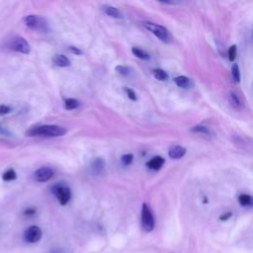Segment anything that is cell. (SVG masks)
<instances>
[{"instance_id": "6da1fadb", "label": "cell", "mask_w": 253, "mask_h": 253, "mask_svg": "<svg viewBox=\"0 0 253 253\" xmlns=\"http://www.w3.org/2000/svg\"><path fill=\"white\" fill-rule=\"evenodd\" d=\"M66 128L57 125H41L35 126L26 131L28 136H42V137H56L62 136L66 133Z\"/></svg>"}, {"instance_id": "7a4b0ae2", "label": "cell", "mask_w": 253, "mask_h": 253, "mask_svg": "<svg viewBox=\"0 0 253 253\" xmlns=\"http://www.w3.org/2000/svg\"><path fill=\"white\" fill-rule=\"evenodd\" d=\"M25 25L34 31L41 32V33H47L49 31L48 22L42 16L31 14L27 15L23 19Z\"/></svg>"}, {"instance_id": "3957f363", "label": "cell", "mask_w": 253, "mask_h": 253, "mask_svg": "<svg viewBox=\"0 0 253 253\" xmlns=\"http://www.w3.org/2000/svg\"><path fill=\"white\" fill-rule=\"evenodd\" d=\"M6 47L10 50L23 53V54H29L31 52V46L30 43L27 42V40L21 36H13L7 42Z\"/></svg>"}, {"instance_id": "277c9868", "label": "cell", "mask_w": 253, "mask_h": 253, "mask_svg": "<svg viewBox=\"0 0 253 253\" xmlns=\"http://www.w3.org/2000/svg\"><path fill=\"white\" fill-rule=\"evenodd\" d=\"M142 25L146 30L151 32L160 41H162L164 42H170L172 41L171 34L165 27L155 24V23H151V22H142Z\"/></svg>"}, {"instance_id": "5b68a950", "label": "cell", "mask_w": 253, "mask_h": 253, "mask_svg": "<svg viewBox=\"0 0 253 253\" xmlns=\"http://www.w3.org/2000/svg\"><path fill=\"white\" fill-rule=\"evenodd\" d=\"M51 192L56 197L57 201L61 206H65L71 198V191L69 187L63 183H58L54 185L51 188Z\"/></svg>"}, {"instance_id": "8992f818", "label": "cell", "mask_w": 253, "mask_h": 253, "mask_svg": "<svg viewBox=\"0 0 253 253\" xmlns=\"http://www.w3.org/2000/svg\"><path fill=\"white\" fill-rule=\"evenodd\" d=\"M154 224L155 221L153 213L150 208L145 203H143L141 207V226L143 230L146 232L152 231L154 228Z\"/></svg>"}, {"instance_id": "52a82bcc", "label": "cell", "mask_w": 253, "mask_h": 253, "mask_svg": "<svg viewBox=\"0 0 253 253\" xmlns=\"http://www.w3.org/2000/svg\"><path fill=\"white\" fill-rule=\"evenodd\" d=\"M42 236V229L37 225H32L28 227L24 232V239L29 243H37L41 240Z\"/></svg>"}, {"instance_id": "ba28073f", "label": "cell", "mask_w": 253, "mask_h": 253, "mask_svg": "<svg viewBox=\"0 0 253 253\" xmlns=\"http://www.w3.org/2000/svg\"><path fill=\"white\" fill-rule=\"evenodd\" d=\"M53 174H54V172L50 167L43 166L35 171L34 178L38 182H46L52 178Z\"/></svg>"}, {"instance_id": "9c48e42d", "label": "cell", "mask_w": 253, "mask_h": 253, "mask_svg": "<svg viewBox=\"0 0 253 253\" xmlns=\"http://www.w3.org/2000/svg\"><path fill=\"white\" fill-rule=\"evenodd\" d=\"M105 168V161L101 157L95 158L91 163V170L94 174L99 175L104 171Z\"/></svg>"}, {"instance_id": "30bf717a", "label": "cell", "mask_w": 253, "mask_h": 253, "mask_svg": "<svg viewBox=\"0 0 253 253\" xmlns=\"http://www.w3.org/2000/svg\"><path fill=\"white\" fill-rule=\"evenodd\" d=\"M174 82L176 83V85L178 87H181V88H184V89H188V88H191L193 86L192 80L189 77L183 76V75L175 77Z\"/></svg>"}, {"instance_id": "8fae6325", "label": "cell", "mask_w": 253, "mask_h": 253, "mask_svg": "<svg viewBox=\"0 0 253 253\" xmlns=\"http://www.w3.org/2000/svg\"><path fill=\"white\" fill-rule=\"evenodd\" d=\"M185 154H186V148L181 145H176L172 147L168 152L169 157L172 159H179L183 157Z\"/></svg>"}, {"instance_id": "7c38bea8", "label": "cell", "mask_w": 253, "mask_h": 253, "mask_svg": "<svg viewBox=\"0 0 253 253\" xmlns=\"http://www.w3.org/2000/svg\"><path fill=\"white\" fill-rule=\"evenodd\" d=\"M52 62L54 63V65L59 66V67H67V66H69L71 64L70 60L65 55L59 54V53L53 55Z\"/></svg>"}, {"instance_id": "4fadbf2b", "label": "cell", "mask_w": 253, "mask_h": 253, "mask_svg": "<svg viewBox=\"0 0 253 253\" xmlns=\"http://www.w3.org/2000/svg\"><path fill=\"white\" fill-rule=\"evenodd\" d=\"M164 162H165V160H164L163 157H161V156H155V157H153L152 159H150L149 161H147L146 166H147L148 168L152 169V170H159V169L163 166Z\"/></svg>"}, {"instance_id": "5bb4252c", "label": "cell", "mask_w": 253, "mask_h": 253, "mask_svg": "<svg viewBox=\"0 0 253 253\" xmlns=\"http://www.w3.org/2000/svg\"><path fill=\"white\" fill-rule=\"evenodd\" d=\"M102 10L104 11L105 14H107L110 17H113V18H122L123 17L122 13L116 7L105 5L102 7Z\"/></svg>"}, {"instance_id": "9a60e30c", "label": "cell", "mask_w": 253, "mask_h": 253, "mask_svg": "<svg viewBox=\"0 0 253 253\" xmlns=\"http://www.w3.org/2000/svg\"><path fill=\"white\" fill-rule=\"evenodd\" d=\"M131 52L138 58L140 59H143V60H148L150 58V55L145 51V50H142L138 47H131Z\"/></svg>"}, {"instance_id": "2e32d148", "label": "cell", "mask_w": 253, "mask_h": 253, "mask_svg": "<svg viewBox=\"0 0 253 253\" xmlns=\"http://www.w3.org/2000/svg\"><path fill=\"white\" fill-rule=\"evenodd\" d=\"M17 178V173L13 168H9L7 169L3 174H2V179L6 182H10V181H14Z\"/></svg>"}, {"instance_id": "e0dca14e", "label": "cell", "mask_w": 253, "mask_h": 253, "mask_svg": "<svg viewBox=\"0 0 253 253\" xmlns=\"http://www.w3.org/2000/svg\"><path fill=\"white\" fill-rule=\"evenodd\" d=\"M79 107V101L74 98H67L64 100V108L66 110H74Z\"/></svg>"}, {"instance_id": "ac0fdd59", "label": "cell", "mask_w": 253, "mask_h": 253, "mask_svg": "<svg viewBox=\"0 0 253 253\" xmlns=\"http://www.w3.org/2000/svg\"><path fill=\"white\" fill-rule=\"evenodd\" d=\"M238 202L243 207H248L252 205V197L248 194H241L238 197Z\"/></svg>"}, {"instance_id": "d6986e66", "label": "cell", "mask_w": 253, "mask_h": 253, "mask_svg": "<svg viewBox=\"0 0 253 253\" xmlns=\"http://www.w3.org/2000/svg\"><path fill=\"white\" fill-rule=\"evenodd\" d=\"M153 76L159 81H165L168 79V74L161 68H156L153 70Z\"/></svg>"}, {"instance_id": "ffe728a7", "label": "cell", "mask_w": 253, "mask_h": 253, "mask_svg": "<svg viewBox=\"0 0 253 253\" xmlns=\"http://www.w3.org/2000/svg\"><path fill=\"white\" fill-rule=\"evenodd\" d=\"M191 131L193 132H199V133H203V134H207L210 135L211 134V130L207 126H202V125H198L195 126L191 128Z\"/></svg>"}, {"instance_id": "44dd1931", "label": "cell", "mask_w": 253, "mask_h": 253, "mask_svg": "<svg viewBox=\"0 0 253 253\" xmlns=\"http://www.w3.org/2000/svg\"><path fill=\"white\" fill-rule=\"evenodd\" d=\"M231 73H232V77L233 80L235 82H239L240 81V71H239V67L237 63H234L231 67Z\"/></svg>"}, {"instance_id": "7402d4cb", "label": "cell", "mask_w": 253, "mask_h": 253, "mask_svg": "<svg viewBox=\"0 0 253 253\" xmlns=\"http://www.w3.org/2000/svg\"><path fill=\"white\" fill-rule=\"evenodd\" d=\"M116 70H117V72H119L120 74H122L124 76H128L131 73V69L129 67H126L124 65L116 66Z\"/></svg>"}, {"instance_id": "603a6c76", "label": "cell", "mask_w": 253, "mask_h": 253, "mask_svg": "<svg viewBox=\"0 0 253 253\" xmlns=\"http://www.w3.org/2000/svg\"><path fill=\"white\" fill-rule=\"evenodd\" d=\"M122 163L125 165V166H128L131 164L132 160H133V155L131 153H127V154H125L122 156Z\"/></svg>"}, {"instance_id": "cb8c5ba5", "label": "cell", "mask_w": 253, "mask_h": 253, "mask_svg": "<svg viewBox=\"0 0 253 253\" xmlns=\"http://www.w3.org/2000/svg\"><path fill=\"white\" fill-rule=\"evenodd\" d=\"M236 57V45L232 44L229 48H228V59L230 61H234Z\"/></svg>"}, {"instance_id": "d4e9b609", "label": "cell", "mask_w": 253, "mask_h": 253, "mask_svg": "<svg viewBox=\"0 0 253 253\" xmlns=\"http://www.w3.org/2000/svg\"><path fill=\"white\" fill-rule=\"evenodd\" d=\"M11 111H12V109L8 105H4V104L0 105V116H5V115L11 113Z\"/></svg>"}, {"instance_id": "484cf974", "label": "cell", "mask_w": 253, "mask_h": 253, "mask_svg": "<svg viewBox=\"0 0 253 253\" xmlns=\"http://www.w3.org/2000/svg\"><path fill=\"white\" fill-rule=\"evenodd\" d=\"M125 91H126V95H127V97H128L131 101H136V94H135V92H134L133 90H131V89H129V88H125Z\"/></svg>"}, {"instance_id": "4316f807", "label": "cell", "mask_w": 253, "mask_h": 253, "mask_svg": "<svg viewBox=\"0 0 253 253\" xmlns=\"http://www.w3.org/2000/svg\"><path fill=\"white\" fill-rule=\"evenodd\" d=\"M230 98H231V101L233 102V104L237 107H240L241 106V102L239 100V98L237 97V95L235 93H231L230 94Z\"/></svg>"}, {"instance_id": "83f0119b", "label": "cell", "mask_w": 253, "mask_h": 253, "mask_svg": "<svg viewBox=\"0 0 253 253\" xmlns=\"http://www.w3.org/2000/svg\"><path fill=\"white\" fill-rule=\"evenodd\" d=\"M0 135H4V136H11L12 133L5 127L3 126L1 124H0Z\"/></svg>"}, {"instance_id": "f1b7e54d", "label": "cell", "mask_w": 253, "mask_h": 253, "mask_svg": "<svg viewBox=\"0 0 253 253\" xmlns=\"http://www.w3.org/2000/svg\"><path fill=\"white\" fill-rule=\"evenodd\" d=\"M68 50L71 51V52L74 53V54H82V53H83L82 50L79 49V48L76 47V46H69V47H68Z\"/></svg>"}, {"instance_id": "f546056e", "label": "cell", "mask_w": 253, "mask_h": 253, "mask_svg": "<svg viewBox=\"0 0 253 253\" xmlns=\"http://www.w3.org/2000/svg\"><path fill=\"white\" fill-rule=\"evenodd\" d=\"M36 212V210L35 209H32V208H29V209H27L26 211H25V214L26 215H33L34 213Z\"/></svg>"}, {"instance_id": "4dcf8cb0", "label": "cell", "mask_w": 253, "mask_h": 253, "mask_svg": "<svg viewBox=\"0 0 253 253\" xmlns=\"http://www.w3.org/2000/svg\"><path fill=\"white\" fill-rule=\"evenodd\" d=\"M231 215H232V213H231V212H225L224 214L220 215L219 219H220V220H226V219H228Z\"/></svg>"}, {"instance_id": "1f68e13d", "label": "cell", "mask_w": 253, "mask_h": 253, "mask_svg": "<svg viewBox=\"0 0 253 253\" xmlns=\"http://www.w3.org/2000/svg\"><path fill=\"white\" fill-rule=\"evenodd\" d=\"M49 253H65V252L61 248H53L52 250L49 251Z\"/></svg>"}]
</instances>
